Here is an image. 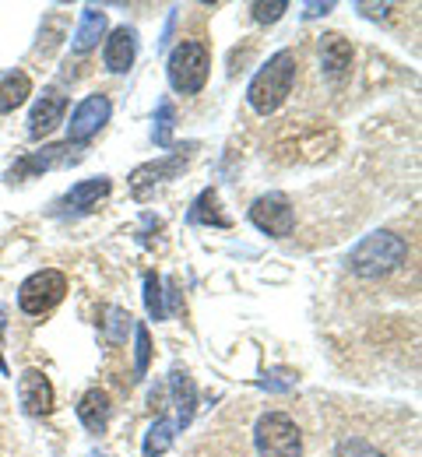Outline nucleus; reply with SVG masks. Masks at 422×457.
<instances>
[{
  "label": "nucleus",
  "mask_w": 422,
  "mask_h": 457,
  "mask_svg": "<svg viewBox=\"0 0 422 457\" xmlns=\"http://www.w3.org/2000/svg\"><path fill=\"white\" fill-rule=\"evenodd\" d=\"M405 261H409V243H405V236H398L391 228H376V232L362 236L352 246V253L345 257L349 271L366 278V282L394 275L398 268H405Z\"/></svg>",
  "instance_id": "1"
},
{
  "label": "nucleus",
  "mask_w": 422,
  "mask_h": 457,
  "mask_svg": "<svg viewBox=\"0 0 422 457\" xmlns=\"http://www.w3.org/2000/svg\"><path fill=\"white\" fill-rule=\"evenodd\" d=\"M296 71H300V60L293 50H278L271 54L268 63L253 74L250 88H246V103L257 116H271L282 110V103L293 96V85H296Z\"/></svg>",
  "instance_id": "2"
},
{
  "label": "nucleus",
  "mask_w": 422,
  "mask_h": 457,
  "mask_svg": "<svg viewBox=\"0 0 422 457\" xmlns=\"http://www.w3.org/2000/svg\"><path fill=\"white\" fill-rule=\"evenodd\" d=\"M208 74H211V54L204 43L197 39H186L180 43L170 60H166V78H170V88L180 92V96H197L204 85H208Z\"/></svg>",
  "instance_id": "3"
},
{
  "label": "nucleus",
  "mask_w": 422,
  "mask_h": 457,
  "mask_svg": "<svg viewBox=\"0 0 422 457\" xmlns=\"http://www.w3.org/2000/svg\"><path fill=\"white\" fill-rule=\"evenodd\" d=\"M253 451L257 457H302V433L293 415L268 411L253 426Z\"/></svg>",
  "instance_id": "4"
},
{
  "label": "nucleus",
  "mask_w": 422,
  "mask_h": 457,
  "mask_svg": "<svg viewBox=\"0 0 422 457\" xmlns=\"http://www.w3.org/2000/svg\"><path fill=\"white\" fill-rule=\"evenodd\" d=\"M67 295V275L57 268H43L36 275H29L18 288V310L29 317H43L50 313L57 303Z\"/></svg>",
  "instance_id": "5"
},
{
  "label": "nucleus",
  "mask_w": 422,
  "mask_h": 457,
  "mask_svg": "<svg viewBox=\"0 0 422 457\" xmlns=\"http://www.w3.org/2000/svg\"><path fill=\"white\" fill-rule=\"evenodd\" d=\"M194 152H197V141H186L183 148H173L170 155H162V159H155V162L137 166V170L130 172V190H134V197H137V201H145L159 183L177 179V176L194 162Z\"/></svg>",
  "instance_id": "6"
},
{
  "label": "nucleus",
  "mask_w": 422,
  "mask_h": 457,
  "mask_svg": "<svg viewBox=\"0 0 422 457\" xmlns=\"http://www.w3.org/2000/svg\"><path fill=\"white\" fill-rule=\"evenodd\" d=\"M110 116H113V103H110V96H103V92L85 96V99L74 106V113H70V123H67V141H70V145H78V148H85L92 137H99V134H103V127L110 123Z\"/></svg>",
  "instance_id": "7"
},
{
  "label": "nucleus",
  "mask_w": 422,
  "mask_h": 457,
  "mask_svg": "<svg viewBox=\"0 0 422 457\" xmlns=\"http://www.w3.org/2000/svg\"><path fill=\"white\" fill-rule=\"evenodd\" d=\"M250 222L261 228L264 236H271V239H285V236H293V228H296L293 201H289L285 194H278V190L261 194V197L250 204Z\"/></svg>",
  "instance_id": "8"
},
{
  "label": "nucleus",
  "mask_w": 422,
  "mask_h": 457,
  "mask_svg": "<svg viewBox=\"0 0 422 457\" xmlns=\"http://www.w3.org/2000/svg\"><path fill=\"white\" fill-rule=\"evenodd\" d=\"M85 159V148H78V145H70V141H63V145H43L39 152H29L25 159H18L11 172H7V179L14 183V179H29V176H39V172H50V170H63V166H74V162H81Z\"/></svg>",
  "instance_id": "9"
},
{
  "label": "nucleus",
  "mask_w": 422,
  "mask_h": 457,
  "mask_svg": "<svg viewBox=\"0 0 422 457\" xmlns=\"http://www.w3.org/2000/svg\"><path fill=\"white\" fill-rule=\"evenodd\" d=\"M18 404L25 415L32 419H43L54 411L57 404V391H54V380L43 373V370H25L18 377Z\"/></svg>",
  "instance_id": "10"
},
{
  "label": "nucleus",
  "mask_w": 422,
  "mask_h": 457,
  "mask_svg": "<svg viewBox=\"0 0 422 457\" xmlns=\"http://www.w3.org/2000/svg\"><path fill=\"white\" fill-rule=\"evenodd\" d=\"M352 60H356V50L342 32H324L320 36V67H324V78L331 85H342L349 78Z\"/></svg>",
  "instance_id": "11"
},
{
  "label": "nucleus",
  "mask_w": 422,
  "mask_h": 457,
  "mask_svg": "<svg viewBox=\"0 0 422 457\" xmlns=\"http://www.w3.org/2000/svg\"><path fill=\"white\" fill-rule=\"evenodd\" d=\"M67 116V96L57 88H46L43 96H36L32 113H29V137H46L50 130H57Z\"/></svg>",
  "instance_id": "12"
},
{
  "label": "nucleus",
  "mask_w": 422,
  "mask_h": 457,
  "mask_svg": "<svg viewBox=\"0 0 422 457\" xmlns=\"http://www.w3.org/2000/svg\"><path fill=\"white\" fill-rule=\"evenodd\" d=\"M137 46H141V39H137V32L134 29H113L106 39H103V63H106V71H113V74H127L130 67H134V60H137Z\"/></svg>",
  "instance_id": "13"
},
{
  "label": "nucleus",
  "mask_w": 422,
  "mask_h": 457,
  "mask_svg": "<svg viewBox=\"0 0 422 457\" xmlns=\"http://www.w3.org/2000/svg\"><path fill=\"white\" fill-rule=\"evenodd\" d=\"M110 36V18H106V11H99V7H81V21H78V29H74V39H70V50L74 54H88V50H95L99 46V39H106Z\"/></svg>",
  "instance_id": "14"
},
{
  "label": "nucleus",
  "mask_w": 422,
  "mask_h": 457,
  "mask_svg": "<svg viewBox=\"0 0 422 457\" xmlns=\"http://www.w3.org/2000/svg\"><path fill=\"white\" fill-rule=\"evenodd\" d=\"M110 419H113V401H110L106 391L92 387V391L81 395V401H78V422H81L88 433H106Z\"/></svg>",
  "instance_id": "15"
},
{
  "label": "nucleus",
  "mask_w": 422,
  "mask_h": 457,
  "mask_svg": "<svg viewBox=\"0 0 422 457\" xmlns=\"http://www.w3.org/2000/svg\"><path fill=\"white\" fill-rule=\"evenodd\" d=\"M170 398H173V408H177V429L190 426L194 422V411H197V387L190 380L186 370H173L170 373Z\"/></svg>",
  "instance_id": "16"
},
{
  "label": "nucleus",
  "mask_w": 422,
  "mask_h": 457,
  "mask_svg": "<svg viewBox=\"0 0 422 457\" xmlns=\"http://www.w3.org/2000/svg\"><path fill=\"white\" fill-rule=\"evenodd\" d=\"M110 190H113L110 176H92V179L74 183V187L67 190L63 204H67V208H74V212H92L99 201H106V197H110Z\"/></svg>",
  "instance_id": "17"
},
{
  "label": "nucleus",
  "mask_w": 422,
  "mask_h": 457,
  "mask_svg": "<svg viewBox=\"0 0 422 457\" xmlns=\"http://www.w3.org/2000/svg\"><path fill=\"white\" fill-rule=\"evenodd\" d=\"M190 226H208V228H229L233 226V219L222 212V201H219V190H201L197 194V201L190 204Z\"/></svg>",
  "instance_id": "18"
},
{
  "label": "nucleus",
  "mask_w": 422,
  "mask_h": 457,
  "mask_svg": "<svg viewBox=\"0 0 422 457\" xmlns=\"http://www.w3.org/2000/svg\"><path fill=\"white\" fill-rule=\"evenodd\" d=\"M32 96V78L25 71H0V113H14L29 103Z\"/></svg>",
  "instance_id": "19"
},
{
  "label": "nucleus",
  "mask_w": 422,
  "mask_h": 457,
  "mask_svg": "<svg viewBox=\"0 0 422 457\" xmlns=\"http://www.w3.org/2000/svg\"><path fill=\"white\" fill-rule=\"evenodd\" d=\"M173 440H177V422L173 419H155L148 426V433H145L141 451H145V457H162L173 447Z\"/></svg>",
  "instance_id": "20"
},
{
  "label": "nucleus",
  "mask_w": 422,
  "mask_h": 457,
  "mask_svg": "<svg viewBox=\"0 0 422 457\" xmlns=\"http://www.w3.org/2000/svg\"><path fill=\"white\" fill-rule=\"evenodd\" d=\"M130 331H134L130 313H127L123 306H110V310H106V320H103V335H106V342H113V345L127 342Z\"/></svg>",
  "instance_id": "21"
},
{
  "label": "nucleus",
  "mask_w": 422,
  "mask_h": 457,
  "mask_svg": "<svg viewBox=\"0 0 422 457\" xmlns=\"http://www.w3.org/2000/svg\"><path fill=\"white\" fill-rule=\"evenodd\" d=\"M173 120H177L173 103H170V99H162V103H159V110H155V127H152V137H155V145H159V148H173Z\"/></svg>",
  "instance_id": "22"
},
{
  "label": "nucleus",
  "mask_w": 422,
  "mask_h": 457,
  "mask_svg": "<svg viewBox=\"0 0 422 457\" xmlns=\"http://www.w3.org/2000/svg\"><path fill=\"white\" fill-rule=\"evenodd\" d=\"M152 362V335L145 324H134V377L141 380Z\"/></svg>",
  "instance_id": "23"
},
{
  "label": "nucleus",
  "mask_w": 422,
  "mask_h": 457,
  "mask_svg": "<svg viewBox=\"0 0 422 457\" xmlns=\"http://www.w3.org/2000/svg\"><path fill=\"white\" fill-rule=\"evenodd\" d=\"M162 278L159 275H145V306L152 320H166V303H162Z\"/></svg>",
  "instance_id": "24"
},
{
  "label": "nucleus",
  "mask_w": 422,
  "mask_h": 457,
  "mask_svg": "<svg viewBox=\"0 0 422 457\" xmlns=\"http://www.w3.org/2000/svg\"><path fill=\"white\" fill-rule=\"evenodd\" d=\"M285 11H289L285 0H257V4H250V14H253L257 25H275Z\"/></svg>",
  "instance_id": "25"
},
{
  "label": "nucleus",
  "mask_w": 422,
  "mask_h": 457,
  "mask_svg": "<svg viewBox=\"0 0 422 457\" xmlns=\"http://www.w3.org/2000/svg\"><path fill=\"white\" fill-rule=\"evenodd\" d=\"M331 457H387L384 451H376L369 440H362V436H345L338 447H335V454Z\"/></svg>",
  "instance_id": "26"
},
{
  "label": "nucleus",
  "mask_w": 422,
  "mask_h": 457,
  "mask_svg": "<svg viewBox=\"0 0 422 457\" xmlns=\"http://www.w3.org/2000/svg\"><path fill=\"white\" fill-rule=\"evenodd\" d=\"M327 11H335V4H331V0H327V4H306L302 18H320V14H327Z\"/></svg>",
  "instance_id": "27"
},
{
  "label": "nucleus",
  "mask_w": 422,
  "mask_h": 457,
  "mask_svg": "<svg viewBox=\"0 0 422 457\" xmlns=\"http://www.w3.org/2000/svg\"><path fill=\"white\" fill-rule=\"evenodd\" d=\"M0 373H7V359H4V352H0Z\"/></svg>",
  "instance_id": "28"
}]
</instances>
